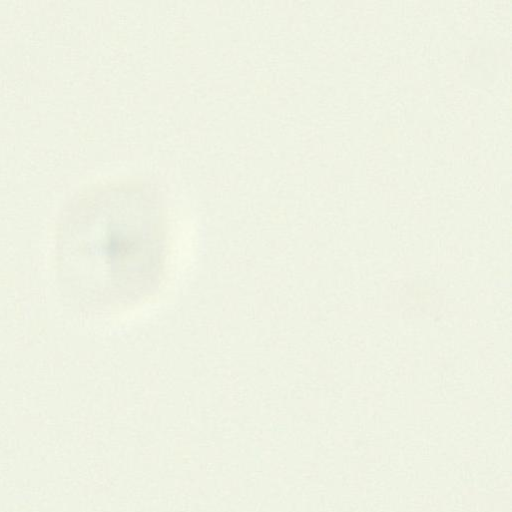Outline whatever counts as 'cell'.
I'll use <instances>...</instances> for the list:
<instances>
[{
  "mask_svg": "<svg viewBox=\"0 0 512 512\" xmlns=\"http://www.w3.org/2000/svg\"><path fill=\"white\" fill-rule=\"evenodd\" d=\"M166 238L160 202L145 185L118 182L90 190L72 203L61 222V283L88 307L136 304L160 283Z\"/></svg>",
  "mask_w": 512,
  "mask_h": 512,
  "instance_id": "1",
  "label": "cell"
}]
</instances>
